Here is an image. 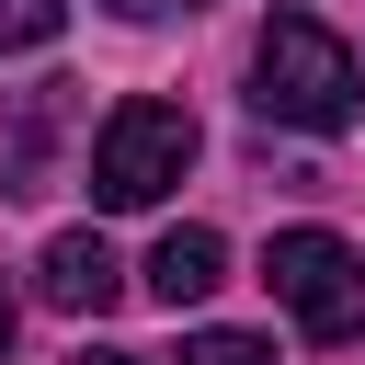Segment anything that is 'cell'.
Segmentation results:
<instances>
[{
	"label": "cell",
	"mask_w": 365,
	"mask_h": 365,
	"mask_svg": "<svg viewBox=\"0 0 365 365\" xmlns=\"http://www.w3.org/2000/svg\"><path fill=\"white\" fill-rule=\"evenodd\" d=\"M251 103H262L274 125L342 137V125L365 114V68H354V46H342L319 11H274L262 46H251Z\"/></svg>",
	"instance_id": "6da1fadb"
},
{
	"label": "cell",
	"mask_w": 365,
	"mask_h": 365,
	"mask_svg": "<svg viewBox=\"0 0 365 365\" xmlns=\"http://www.w3.org/2000/svg\"><path fill=\"white\" fill-rule=\"evenodd\" d=\"M194 114L182 103H160V91H137V103H114L103 114V137H91V205H114V217H137V205H160L182 171H194Z\"/></svg>",
	"instance_id": "7a4b0ae2"
},
{
	"label": "cell",
	"mask_w": 365,
	"mask_h": 365,
	"mask_svg": "<svg viewBox=\"0 0 365 365\" xmlns=\"http://www.w3.org/2000/svg\"><path fill=\"white\" fill-rule=\"evenodd\" d=\"M262 285L285 297V319H297L308 342H354V331H365V251L331 240V228H274Z\"/></svg>",
	"instance_id": "3957f363"
},
{
	"label": "cell",
	"mask_w": 365,
	"mask_h": 365,
	"mask_svg": "<svg viewBox=\"0 0 365 365\" xmlns=\"http://www.w3.org/2000/svg\"><path fill=\"white\" fill-rule=\"evenodd\" d=\"M34 297H46V308H68V319H103V308L125 297L114 240H103V228H57V240H46V262H34Z\"/></svg>",
	"instance_id": "277c9868"
},
{
	"label": "cell",
	"mask_w": 365,
	"mask_h": 365,
	"mask_svg": "<svg viewBox=\"0 0 365 365\" xmlns=\"http://www.w3.org/2000/svg\"><path fill=\"white\" fill-rule=\"evenodd\" d=\"M217 285H228V240H217V228H171V240L148 251V297H160V308H205Z\"/></svg>",
	"instance_id": "5b68a950"
},
{
	"label": "cell",
	"mask_w": 365,
	"mask_h": 365,
	"mask_svg": "<svg viewBox=\"0 0 365 365\" xmlns=\"http://www.w3.org/2000/svg\"><path fill=\"white\" fill-rule=\"evenodd\" d=\"M57 114H68V80H34V91H23V148H11V182H0V194H46V137H57Z\"/></svg>",
	"instance_id": "8992f818"
},
{
	"label": "cell",
	"mask_w": 365,
	"mask_h": 365,
	"mask_svg": "<svg viewBox=\"0 0 365 365\" xmlns=\"http://www.w3.org/2000/svg\"><path fill=\"white\" fill-rule=\"evenodd\" d=\"M68 23V0H0V57H23V46H46Z\"/></svg>",
	"instance_id": "52a82bcc"
},
{
	"label": "cell",
	"mask_w": 365,
	"mask_h": 365,
	"mask_svg": "<svg viewBox=\"0 0 365 365\" xmlns=\"http://www.w3.org/2000/svg\"><path fill=\"white\" fill-rule=\"evenodd\" d=\"M182 365H274V342H251V331H194Z\"/></svg>",
	"instance_id": "ba28073f"
},
{
	"label": "cell",
	"mask_w": 365,
	"mask_h": 365,
	"mask_svg": "<svg viewBox=\"0 0 365 365\" xmlns=\"http://www.w3.org/2000/svg\"><path fill=\"white\" fill-rule=\"evenodd\" d=\"M11 331H23V297H11V285H0V354H11Z\"/></svg>",
	"instance_id": "9c48e42d"
},
{
	"label": "cell",
	"mask_w": 365,
	"mask_h": 365,
	"mask_svg": "<svg viewBox=\"0 0 365 365\" xmlns=\"http://www.w3.org/2000/svg\"><path fill=\"white\" fill-rule=\"evenodd\" d=\"M80 365H148V354H114V342H91V354H80Z\"/></svg>",
	"instance_id": "30bf717a"
},
{
	"label": "cell",
	"mask_w": 365,
	"mask_h": 365,
	"mask_svg": "<svg viewBox=\"0 0 365 365\" xmlns=\"http://www.w3.org/2000/svg\"><path fill=\"white\" fill-rule=\"evenodd\" d=\"M103 11H125V23H148V11H160V0H103Z\"/></svg>",
	"instance_id": "8fae6325"
}]
</instances>
